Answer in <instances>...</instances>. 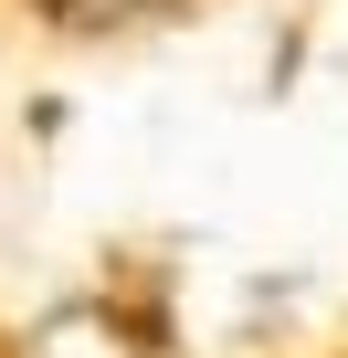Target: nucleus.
<instances>
[{
  "label": "nucleus",
  "mask_w": 348,
  "mask_h": 358,
  "mask_svg": "<svg viewBox=\"0 0 348 358\" xmlns=\"http://www.w3.org/2000/svg\"><path fill=\"white\" fill-rule=\"evenodd\" d=\"M53 11L74 22V32H116V22H137L148 0H53Z\"/></svg>",
  "instance_id": "nucleus-1"
}]
</instances>
